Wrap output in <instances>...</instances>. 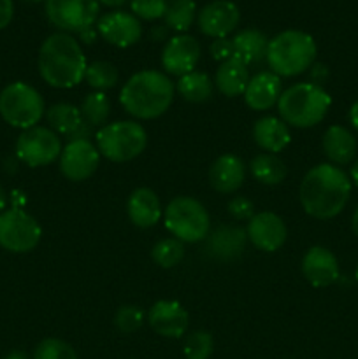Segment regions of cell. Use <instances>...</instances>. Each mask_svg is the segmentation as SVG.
Here are the masks:
<instances>
[{
  "instance_id": "8fae6325",
  "label": "cell",
  "mask_w": 358,
  "mask_h": 359,
  "mask_svg": "<svg viewBox=\"0 0 358 359\" xmlns=\"http://www.w3.org/2000/svg\"><path fill=\"white\" fill-rule=\"evenodd\" d=\"M62 140L49 126H34L21 132L16 142V154L32 168L46 167L58 160L62 154Z\"/></svg>"
},
{
  "instance_id": "d590c367",
  "label": "cell",
  "mask_w": 358,
  "mask_h": 359,
  "mask_svg": "<svg viewBox=\"0 0 358 359\" xmlns=\"http://www.w3.org/2000/svg\"><path fill=\"white\" fill-rule=\"evenodd\" d=\"M144 325V312L137 305H121L114 316V326L118 332L130 335Z\"/></svg>"
},
{
  "instance_id": "c3c4849f",
  "label": "cell",
  "mask_w": 358,
  "mask_h": 359,
  "mask_svg": "<svg viewBox=\"0 0 358 359\" xmlns=\"http://www.w3.org/2000/svg\"><path fill=\"white\" fill-rule=\"evenodd\" d=\"M354 279H357V284H358V266H357V272H354Z\"/></svg>"
},
{
  "instance_id": "2e32d148",
  "label": "cell",
  "mask_w": 358,
  "mask_h": 359,
  "mask_svg": "<svg viewBox=\"0 0 358 359\" xmlns=\"http://www.w3.org/2000/svg\"><path fill=\"white\" fill-rule=\"evenodd\" d=\"M241 13L239 7L230 0H213L200 9L197 16L200 32L207 37L221 39L237 28Z\"/></svg>"
},
{
  "instance_id": "681fc988",
  "label": "cell",
  "mask_w": 358,
  "mask_h": 359,
  "mask_svg": "<svg viewBox=\"0 0 358 359\" xmlns=\"http://www.w3.org/2000/svg\"><path fill=\"white\" fill-rule=\"evenodd\" d=\"M27 2H41V0H27Z\"/></svg>"
},
{
  "instance_id": "f6af8a7d",
  "label": "cell",
  "mask_w": 358,
  "mask_h": 359,
  "mask_svg": "<svg viewBox=\"0 0 358 359\" xmlns=\"http://www.w3.org/2000/svg\"><path fill=\"white\" fill-rule=\"evenodd\" d=\"M125 2L126 0H98V4H104V6H109V7H119Z\"/></svg>"
},
{
  "instance_id": "7dc6e473",
  "label": "cell",
  "mask_w": 358,
  "mask_h": 359,
  "mask_svg": "<svg viewBox=\"0 0 358 359\" xmlns=\"http://www.w3.org/2000/svg\"><path fill=\"white\" fill-rule=\"evenodd\" d=\"M351 228H353V233L358 237V207L353 214V219H351Z\"/></svg>"
},
{
  "instance_id": "7a4b0ae2",
  "label": "cell",
  "mask_w": 358,
  "mask_h": 359,
  "mask_svg": "<svg viewBox=\"0 0 358 359\" xmlns=\"http://www.w3.org/2000/svg\"><path fill=\"white\" fill-rule=\"evenodd\" d=\"M37 67L44 83L56 90H69L84 79L88 63L81 42L70 34L58 32L42 42Z\"/></svg>"
},
{
  "instance_id": "cb8c5ba5",
  "label": "cell",
  "mask_w": 358,
  "mask_h": 359,
  "mask_svg": "<svg viewBox=\"0 0 358 359\" xmlns=\"http://www.w3.org/2000/svg\"><path fill=\"white\" fill-rule=\"evenodd\" d=\"M321 147L332 165H347L357 154V139L344 126L332 125L323 133Z\"/></svg>"
},
{
  "instance_id": "30bf717a",
  "label": "cell",
  "mask_w": 358,
  "mask_h": 359,
  "mask_svg": "<svg viewBox=\"0 0 358 359\" xmlns=\"http://www.w3.org/2000/svg\"><path fill=\"white\" fill-rule=\"evenodd\" d=\"M98 0H46L49 23L65 34H81L98 21Z\"/></svg>"
},
{
  "instance_id": "60d3db41",
  "label": "cell",
  "mask_w": 358,
  "mask_h": 359,
  "mask_svg": "<svg viewBox=\"0 0 358 359\" xmlns=\"http://www.w3.org/2000/svg\"><path fill=\"white\" fill-rule=\"evenodd\" d=\"M77 35H79V41L83 42V44H91V42L98 37V34L95 28H88V30L81 32V34H77Z\"/></svg>"
},
{
  "instance_id": "9a60e30c",
  "label": "cell",
  "mask_w": 358,
  "mask_h": 359,
  "mask_svg": "<svg viewBox=\"0 0 358 359\" xmlns=\"http://www.w3.org/2000/svg\"><path fill=\"white\" fill-rule=\"evenodd\" d=\"M97 34L107 44L125 49L139 42L142 27L133 14L125 13V11H112L98 18Z\"/></svg>"
},
{
  "instance_id": "8d00e7d4",
  "label": "cell",
  "mask_w": 358,
  "mask_h": 359,
  "mask_svg": "<svg viewBox=\"0 0 358 359\" xmlns=\"http://www.w3.org/2000/svg\"><path fill=\"white\" fill-rule=\"evenodd\" d=\"M130 7L137 20L154 21L164 18L167 0H130Z\"/></svg>"
},
{
  "instance_id": "7bdbcfd3",
  "label": "cell",
  "mask_w": 358,
  "mask_h": 359,
  "mask_svg": "<svg viewBox=\"0 0 358 359\" xmlns=\"http://www.w3.org/2000/svg\"><path fill=\"white\" fill-rule=\"evenodd\" d=\"M2 359H30V358H28V354L23 353V351H11V353L6 354Z\"/></svg>"
},
{
  "instance_id": "7402d4cb",
  "label": "cell",
  "mask_w": 358,
  "mask_h": 359,
  "mask_svg": "<svg viewBox=\"0 0 358 359\" xmlns=\"http://www.w3.org/2000/svg\"><path fill=\"white\" fill-rule=\"evenodd\" d=\"M246 163L235 154H221L209 168V182L214 191L235 193L246 179Z\"/></svg>"
},
{
  "instance_id": "ba28073f",
  "label": "cell",
  "mask_w": 358,
  "mask_h": 359,
  "mask_svg": "<svg viewBox=\"0 0 358 359\" xmlns=\"http://www.w3.org/2000/svg\"><path fill=\"white\" fill-rule=\"evenodd\" d=\"M44 114V100L30 84L16 81L0 91V116L7 125L20 130L34 128Z\"/></svg>"
},
{
  "instance_id": "bcb514c9",
  "label": "cell",
  "mask_w": 358,
  "mask_h": 359,
  "mask_svg": "<svg viewBox=\"0 0 358 359\" xmlns=\"http://www.w3.org/2000/svg\"><path fill=\"white\" fill-rule=\"evenodd\" d=\"M6 205H7V195H6V191H4L2 186H0V212H4V210H6Z\"/></svg>"
},
{
  "instance_id": "484cf974",
  "label": "cell",
  "mask_w": 358,
  "mask_h": 359,
  "mask_svg": "<svg viewBox=\"0 0 358 359\" xmlns=\"http://www.w3.org/2000/svg\"><path fill=\"white\" fill-rule=\"evenodd\" d=\"M232 44H234V58L241 60L246 65H253L265 60L269 39L256 28H246L232 39Z\"/></svg>"
},
{
  "instance_id": "b9f144b4",
  "label": "cell",
  "mask_w": 358,
  "mask_h": 359,
  "mask_svg": "<svg viewBox=\"0 0 358 359\" xmlns=\"http://www.w3.org/2000/svg\"><path fill=\"white\" fill-rule=\"evenodd\" d=\"M350 123L354 130L358 132V100L351 105L350 109Z\"/></svg>"
},
{
  "instance_id": "52a82bcc",
  "label": "cell",
  "mask_w": 358,
  "mask_h": 359,
  "mask_svg": "<svg viewBox=\"0 0 358 359\" xmlns=\"http://www.w3.org/2000/svg\"><path fill=\"white\" fill-rule=\"evenodd\" d=\"M165 228L183 244L204 242L209 235L211 219L207 209L193 196H175L165 207Z\"/></svg>"
},
{
  "instance_id": "7c38bea8",
  "label": "cell",
  "mask_w": 358,
  "mask_h": 359,
  "mask_svg": "<svg viewBox=\"0 0 358 359\" xmlns=\"http://www.w3.org/2000/svg\"><path fill=\"white\" fill-rule=\"evenodd\" d=\"M60 172L72 182L90 179L100 163V153L91 140H69L60 154Z\"/></svg>"
},
{
  "instance_id": "1f68e13d",
  "label": "cell",
  "mask_w": 358,
  "mask_h": 359,
  "mask_svg": "<svg viewBox=\"0 0 358 359\" xmlns=\"http://www.w3.org/2000/svg\"><path fill=\"white\" fill-rule=\"evenodd\" d=\"M84 81H86L88 86L93 88L95 91L105 93V91L112 90V88L118 84L119 72L112 63L98 60V62L88 63L86 72H84Z\"/></svg>"
},
{
  "instance_id": "4dcf8cb0",
  "label": "cell",
  "mask_w": 358,
  "mask_h": 359,
  "mask_svg": "<svg viewBox=\"0 0 358 359\" xmlns=\"http://www.w3.org/2000/svg\"><path fill=\"white\" fill-rule=\"evenodd\" d=\"M197 16V7L193 0H167L164 21L167 28L185 34L190 30Z\"/></svg>"
},
{
  "instance_id": "603a6c76",
  "label": "cell",
  "mask_w": 358,
  "mask_h": 359,
  "mask_svg": "<svg viewBox=\"0 0 358 359\" xmlns=\"http://www.w3.org/2000/svg\"><path fill=\"white\" fill-rule=\"evenodd\" d=\"M253 139L263 153H281L291 142L290 126L276 116H263L253 125Z\"/></svg>"
},
{
  "instance_id": "4316f807",
  "label": "cell",
  "mask_w": 358,
  "mask_h": 359,
  "mask_svg": "<svg viewBox=\"0 0 358 359\" xmlns=\"http://www.w3.org/2000/svg\"><path fill=\"white\" fill-rule=\"evenodd\" d=\"M249 172L258 182L265 186H277L286 179L288 168L277 154L260 153L249 163Z\"/></svg>"
},
{
  "instance_id": "ac0fdd59",
  "label": "cell",
  "mask_w": 358,
  "mask_h": 359,
  "mask_svg": "<svg viewBox=\"0 0 358 359\" xmlns=\"http://www.w3.org/2000/svg\"><path fill=\"white\" fill-rule=\"evenodd\" d=\"M302 276L311 286H332L339 279V263L330 249L314 245L302 258Z\"/></svg>"
},
{
  "instance_id": "44dd1931",
  "label": "cell",
  "mask_w": 358,
  "mask_h": 359,
  "mask_svg": "<svg viewBox=\"0 0 358 359\" xmlns=\"http://www.w3.org/2000/svg\"><path fill=\"white\" fill-rule=\"evenodd\" d=\"M126 214L130 223L137 228H153L164 216L161 202L157 193L150 188H137L126 200Z\"/></svg>"
},
{
  "instance_id": "4fadbf2b",
  "label": "cell",
  "mask_w": 358,
  "mask_h": 359,
  "mask_svg": "<svg viewBox=\"0 0 358 359\" xmlns=\"http://www.w3.org/2000/svg\"><path fill=\"white\" fill-rule=\"evenodd\" d=\"M202 49L199 41L188 34H178L165 44L161 51V67L171 76H185L195 70Z\"/></svg>"
},
{
  "instance_id": "277c9868",
  "label": "cell",
  "mask_w": 358,
  "mask_h": 359,
  "mask_svg": "<svg viewBox=\"0 0 358 359\" xmlns=\"http://www.w3.org/2000/svg\"><path fill=\"white\" fill-rule=\"evenodd\" d=\"M314 39L302 30H284L272 37L267 46L265 62L270 72L279 77H295L314 65Z\"/></svg>"
},
{
  "instance_id": "8992f818",
  "label": "cell",
  "mask_w": 358,
  "mask_h": 359,
  "mask_svg": "<svg viewBox=\"0 0 358 359\" xmlns=\"http://www.w3.org/2000/svg\"><path fill=\"white\" fill-rule=\"evenodd\" d=\"M95 146L105 160L126 163L144 153L147 133L137 121H114L97 130Z\"/></svg>"
},
{
  "instance_id": "3957f363",
  "label": "cell",
  "mask_w": 358,
  "mask_h": 359,
  "mask_svg": "<svg viewBox=\"0 0 358 359\" xmlns=\"http://www.w3.org/2000/svg\"><path fill=\"white\" fill-rule=\"evenodd\" d=\"M175 86L160 70H140L133 74L119 91V104L135 119H157L168 111Z\"/></svg>"
},
{
  "instance_id": "5bb4252c",
  "label": "cell",
  "mask_w": 358,
  "mask_h": 359,
  "mask_svg": "<svg viewBox=\"0 0 358 359\" xmlns=\"http://www.w3.org/2000/svg\"><path fill=\"white\" fill-rule=\"evenodd\" d=\"M246 235L258 251L276 252L286 242L288 230L284 221L277 214L263 210L249 219L248 226H246Z\"/></svg>"
},
{
  "instance_id": "5b68a950",
  "label": "cell",
  "mask_w": 358,
  "mask_h": 359,
  "mask_svg": "<svg viewBox=\"0 0 358 359\" xmlns=\"http://www.w3.org/2000/svg\"><path fill=\"white\" fill-rule=\"evenodd\" d=\"M332 97L321 86L297 83L284 90L277 102L279 118L291 128H312L325 119Z\"/></svg>"
},
{
  "instance_id": "83f0119b",
  "label": "cell",
  "mask_w": 358,
  "mask_h": 359,
  "mask_svg": "<svg viewBox=\"0 0 358 359\" xmlns=\"http://www.w3.org/2000/svg\"><path fill=\"white\" fill-rule=\"evenodd\" d=\"M46 121H48L49 128L58 135L70 137L83 123V116H81L79 107L67 102H58V104L51 105L46 111Z\"/></svg>"
},
{
  "instance_id": "ffe728a7",
  "label": "cell",
  "mask_w": 358,
  "mask_h": 359,
  "mask_svg": "<svg viewBox=\"0 0 358 359\" xmlns=\"http://www.w3.org/2000/svg\"><path fill=\"white\" fill-rule=\"evenodd\" d=\"M204 251L211 258L221 259V262H230L242 255L248 242L246 230L239 226H220L206 237Z\"/></svg>"
},
{
  "instance_id": "74e56055",
  "label": "cell",
  "mask_w": 358,
  "mask_h": 359,
  "mask_svg": "<svg viewBox=\"0 0 358 359\" xmlns=\"http://www.w3.org/2000/svg\"><path fill=\"white\" fill-rule=\"evenodd\" d=\"M228 214L237 221H249L255 216V205L246 196H234L228 202Z\"/></svg>"
},
{
  "instance_id": "836d02e7",
  "label": "cell",
  "mask_w": 358,
  "mask_h": 359,
  "mask_svg": "<svg viewBox=\"0 0 358 359\" xmlns=\"http://www.w3.org/2000/svg\"><path fill=\"white\" fill-rule=\"evenodd\" d=\"M213 335L209 332H204V330L190 333L185 340V346H183V353H185L186 359H209L213 356Z\"/></svg>"
},
{
  "instance_id": "e575fe53",
  "label": "cell",
  "mask_w": 358,
  "mask_h": 359,
  "mask_svg": "<svg viewBox=\"0 0 358 359\" xmlns=\"http://www.w3.org/2000/svg\"><path fill=\"white\" fill-rule=\"evenodd\" d=\"M32 359H79L76 349L62 339H44L37 344Z\"/></svg>"
},
{
  "instance_id": "d6986e66",
  "label": "cell",
  "mask_w": 358,
  "mask_h": 359,
  "mask_svg": "<svg viewBox=\"0 0 358 359\" xmlns=\"http://www.w3.org/2000/svg\"><path fill=\"white\" fill-rule=\"evenodd\" d=\"M281 93V77L274 72H260L249 79L242 97L249 109L262 112L277 105Z\"/></svg>"
},
{
  "instance_id": "d4e9b609",
  "label": "cell",
  "mask_w": 358,
  "mask_h": 359,
  "mask_svg": "<svg viewBox=\"0 0 358 359\" xmlns=\"http://www.w3.org/2000/svg\"><path fill=\"white\" fill-rule=\"evenodd\" d=\"M249 79L251 77H249L248 65L232 56L230 60L220 63L218 67L216 76H214V86L223 97L234 98L244 95Z\"/></svg>"
},
{
  "instance_id": "9c48e42d",
  "label": "cell",
  "mask_w": 358,
  "mask_h": 359,
  "mask_svg": "<svg viewBox=\"0 0 358 359\" xmlns=\"http://www.w3.org/2000/svg\"><path fill=\"white\" fill-rule=\"evenodd\" d=\"M42 237L41 224L23 209H7L0 212V248L23 255L34 251Z\"/></svg>"
},
{
  "instance_id": "f35d334b",
  "label": "cell",
  "mask_w": 358,
  "mask_h": 359,
  "mask_svg": "<svg viewBox=\"0 0 358 359\" xmlns=\"http://www.w3.org/2000/svg\"><path fill=\"white\" fill-rule=\"evenodd\" d=\"M209 53L216 62L223 63L227 60H230L234 56V44H232V39L228 37H221V39H214L209 46Z\"/></svg>"
},
{
  "instance_id": "e0dca14e",
  "label": "cell",
  "mask_w": 358,
  "mask_h": 359,
  "mask_svg": "<svg viewBox=\"0 0 358 359\" xmlns=\"http://www.w3.org/2000/svg\"><path fill=\"white\" fill-rule=\"evenodd\" d=\"M151 330L165 339H179L186 333L190 316L179 302L158 300L147 314Z\"/></svg>"
},
{
  "instance_id": "d6a6232c",
  "label": "cell",
  "mask_w": 358,
  "mask_h": 359,
  "mask_svg": "<svg viewBox=\"0 0 358 359\" xmlns=\"http://www.w3.org/2000/svg\"><path fill=\"white\" fill-rule=\"evenodd\" d=\"M151 258L160 269H174L185 258V244L174 237L161 238L151 249Z\"/></svg>"
},
{
  "instance_id": "f1b7e54d",
  "label": "cell",
  "mask_w": 358,
  "mask_h": 359,
  "mask_svg": "<svg viewBox=\"0 0 358 359\" xmlns=\"http://www.w3.org/2000/svg\"><path fill=\"white\" fill-rule=\"evenodd\" d=\"M175 88H178L179 95L190 104H204V102L211 100V97H213L214 83L206 72L193 70V72L179 77Z\"/></svg>"
},
{
  "instance_id": "6da1fadb",
  "label": "cell",
  "mask_w": 358,
  "mask_h": 359,
  "mask_svg": "<svg viewBox=\"0 0 358 359\" xmlns=\"http://www.w3.org/2000/svg\"><path fill=\"white\" fill-rule=\"evenodd\" d=\"M351 195V179L343 168L332 163L312 167L304 175L298 189L302 209L314 219H332L339 216Z\"/></svg>"
},
{
  "instance_id": "ab89813d",
  "label": "cell",
  "mask_w": 358,
  "mask_h": 359,
  "mask_svg": "<svg viewBox=\"0 0 358 359\" xmlns=\"http://www.w3.org/2000/svg\"><path fill=\"white\" fill-rule=\"evenodd\" d=\"M14 4L13 0H0V30L7 27L13 20Z\"/></svg>"
},
{
  "instance_id": "ee69618b",
  "label": "cell",
  "mask_w": 358,
  "mask_h": 359,
  "mask_svg": "<svg viewBox=\"0 0 358 359\" xmlns=\"http://www.w3.org/2000/svg\"><path fill=\"white\" fill-rule=\"evenodd\" d=\"M350 175H351V181H353L354 186L358 188V158H357V161L353 163V167H351Z\"/></svg>"
},
{
  "instance_id": "f546056e",
  "label": "cell",
  "mask_w": 358,
  "mask_h": 359,
  "mask_svg": "<svg viewBox=\"0 0 358 359\" xmlns=\"http://www.w3.org/2000/svg\"><path fill=\"white\" fill-rule=\"evenodd\" d=\"M79 111L83 121L88 123L91 128H102L107 125L109 114H111V100L102 91H91L83 98Z\"/></svg>"
}]
</instances>
